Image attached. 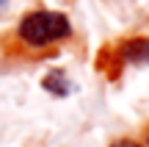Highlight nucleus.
<instances>
[{
    "instance_id": "nucleus-1",
    "label": "nucleus",
    "mask_w": 149,
    "mask_h": 147,
    "mask_svg": "<svg viewBox=\"0 0 149 147\" xmlns=\"http://www.w3.org/2000/svg\"><path fill=\"white\" fill-rule=\"evenodd\" d=\"M17 36L28 47H50V44L64 42V39L72 36V22L61 11L36 8V11H31V14H25L19 20Z\"/></svg>"
},
{
    "instance_id": "nucleus-2",
    "label": "nucleus",
    "mask_w": 149,
    "mask_h": 147,
    "mask_svg": "<svg viewBox=\"0 0 149 147\" xmlns=\"http://www.w3.org/2000/svg\"><path fill=\"white\" fill-rule=\"evenodd\" d=\"M42 89H44V92H50L53 97H69L72 92H77L74 81L66 75V70H61V67H53L50 72H44Z\"/></svg>"
},
{
    "instance_id": "nucleus-3",
    "label": "nucleus",
    "mask_w": 149,
    "mask_h": 147,
    "mask_svg": "<svg viewBox=\"0 0 149 147\" xmlns=\"http://www.w3.org/2000/svg\"><path fill=\"white\" fill-rule=\"evenodd\" d=\"M97 70H100V72H102V75H105L111 83H116L119 78H122L124 58L119 56L116 44H105V47L100 50V56H97Z\"/></svg>"
},
{
    "instance_id": "nucleus-4",
    "label": "nucleus",
    "mask_w": 149,
    "mask_h": 147,
    "mask_svg": "<svg viewBox=\"0 0 149 147\" xmlns=\"http://www.w3.org/2000/svg\"><path fill=\"white\" fill-rule=\"evenodd\" d=\"M119 56L124 58V64H144L149 61V39L146 36H133L116 44Z\"/></svg>"
},
{
    "instance_id": "nucleus-5",
    "label": "nucleus",
    "mask_w": 149,
    "mask_h": 147,
    "mask_svg": "<svg viewBox=\"0 0 149 147\" xmlns=\"http://www.w3.org/2000/svg\"><path fill=\"white\" fill-rule=\"evenodd\" d=\"M111 147H141V144L133 142V139H119V142H113Z\"/></svg>"
},
{
    "instance_id": "nucleus-6",
    "label": "nucleus",
    "mask_w": 149,
    "mask_h": 147,
    "mask_svg": "<svg viewBox=\"0 0 149 147\" xmlns=\"http://www.w3.org/2000/svg\"><path fill=\"white\" fill-rule=\"evenodd\" d=\"M8 3H11V0H0V11H6V8H8Z\"/></svg>"
}]
</instances>
